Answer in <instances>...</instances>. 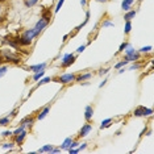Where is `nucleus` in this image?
<instances>
[{
	"label": "nucleus",
	"instance_id": "obj_1",
	"mask_svg": "<svg viewBox=\"0 0 154 154\" xmlns=\"http://www.w3.org/2000/svg\"><path fill=\"white\" fill-rule=\"evenodd\" d=\"M36 36L37 34H36V32H34V29H28L23 33V36L20 37V44L21 45H29Z\"/></svg>",
	"mask_w": 154,
	"mask_h": 154
},
{
	"label": "nucleus",
	"instance_id": "obj_2",
	"mask_svg": "<svg viewBox=\"0 0 154 154\" xmlns=\"http://www.w3.org/2000/svg\"><path fill=\"white\" fill-rule=\"evenodd\" d=\"M49 21H50V17H48V16H42L40 20L37 21V24H36V26L33 28L34 29V32H36V34L38 36L42 30L45 29V28L48 26V24H49Z\"/></svg>",
	"mask_w": 154,
	"mask_h": 154
},
{
	"label": "nucleus",
	"instance_id": "obj_3",
	"mask_svg": "<svg viewBox=\"0 0 154 154\" xmlns=\"http://www.w3.org/2000/svg\"><path fill=\"white\" fill-rule=\"evenodd\" d=\"M74 61H75L74 54H66L63 57V59H62V62H61V66L62 67H69L70 65L74 63Z\"/></svg>",
	"mask_w": 154,
	"mask_h": 154
},
{
	"label": "nucleus",
	"instance_id": "obj_4",
	"mask_svg": "<svg viewBox=\"0 0 154 154\" xmlns=\"http://www.w3.org/2000/svg\"><path fill=\"white\" fill-rule=\"evenodd\" d=\"M153 111L149 109V108H145V107H138L137 109L134 111V116H149L152 115Z\"/></svg>",
	"mask_w": 154,
	"mask_h": 154
},
{
	"label": "nucleus",
	"instance_id": "obj_5",
	"mask_svg": "<svg viewBox=\"0 0 154 154\" xmlns=\"http://www.w3.org/2000/svg\"><path fill=\"white\" fill-rule=\"evenodd\" d=\"M72 80H75V75L74 74H63V75H61L58 78V82L59 83H63V85L72 82Z\"/></svg>",
	"mask_w": 154,
	"mask_h": 154
},
{
	"label": "nucleus",
	"instance_id": "obj_6",
	"mask_svg": "<svg viewBox=\"0 0 154 154\" xmlns=\"http://www.w3.org/2000/svg\"><path fill=\"white\" fill-rule=\"evenodd\" d=\"M92 131V127H91V124H86L85 127H82V129H80L79 132V136H82V137H85V136H87L88 133Z\"/></svg>",
	"mask_w": 154,
	"mask_h": 154
},
{
	"label": "nucleus",
	"instance_id": "obj_7",
	"mask_svg": "<svg viewBox=\"0 0 154 154\" xmlns=\"http://www.w3.org/2000/svg\"><path fill=\"white\" fill-rule=\"evenodd\" d=\"M125 59H127L128 62H136V61L140 59V54L137 53V51H134V53H132V54L125 55Z\"/></svg>",
	"mask_w": 154,
	"mask_h": 154
},
{
	"label": "nucleus",
	"instance_id": "obj_8",
	"mask_svg": "<svg viewBox=\"0 0 154 154\" xmlns=\"http://www.w3.org/2000/svg\"><path fill=\"white\" fill-rule=\"evenodd\" d=\"M133 2H134V0H124V2L121 3L122 11H129V9H131V7H132V4H133Z\"/></svg>",
	"mask_w": 154,
	"mask_h": 154
},
{
	"label": "nucleus",
	"instance_id": "obj_9",
	"mask_svg": "<svg viewBox=\"0 0 154 154\" xmlns=\"http://www.w3.org/2000/svg\"><path fill=\"white\" fill-rule=\"evenodd\" d=\"M92 115H94L92 107H91V106H87V107H86V115H85L86 120H87V121H90L91 119H92Z\"/></svg>",
	"mask_w": 154,
	"mask_h": 154
},
{
	"label": "nucleus",
	"instance_id": "obj_10",
	"mask_svg": "<svg viewBox=\"0 0 154 154\" xmlns=\"http://www.w3.org/2000/svg\"><path fill=\"white\" fill-rule=\"evenodd\" d=\"M45 66H46V63H45V62H44V63H38V65H34V66H30V70H32V71H41V70H44L45 69Z\"/></svg>",
	"mask_w": 154,
	"mask_h": 154
},
{
	"label": "nucleus",
	"instance_id": "obj_11",
	"mask_svg": "<svg viewBox=\"0 0 154 154\" xmlns=\"http://www.w3.org/2000/svg\"><path fill=\"white\" fill-rule=\"evenodd\" d=\"M49 111H50V108H49V107H45L44 111L37 116V120H42V119H45V117H46V115L49 113Z\"/></svg>",
	"mask_w": 154,
	"mask_h": 154
},
{
	"label": "nucleus",
	"instance_id": "obj_12",
	"mask_svg": "<svg viewBox=\"0 0 154 154\" xmlns=\"http://www.w3.org/2000/svg\"><path fill=\"white\" fill-rule=\"evenodd\" d=\"M25 136H26V132H24V131L21 133H19V134H17V138H16V142L21 143L24 141V138H25Z\"/></svg>",
	"mask_w": 154,
	"mask_h": 154
},
{
	"label": "nucleus",
	"instance_id": "obj_13",
	"mask_svg": "<svg viewBox=\"0 0 154 154\" xmlns=\"http://www.w3.org/2000/svg\"><path fill=\"white\" fill-rule=\"evenodd\" d=\"M136 16V11H129L128 13H125V16H124V19L127 20V21H131V20L133 19V17Z\"/></svg>",
	"mask_w": 154,
	"mask_h": 154
},
{
	"label": "nucleus",
	"instance_id": "obj_14",
	"mask_svg": "<svg viewBox=\"0 0 154 154\" xmlns=\"http://www.w3.org/2000/svg\"><path fill=\"white\" fill-rule=\"evenodd\" d=\"M71 137H69V138H66L65 140V142L62 143V149H69L70 148V145H71Z\"/></svg>",
	"mask_w": 154,
	"mask_h": 154
},
{
	"label": "nucleus",
	"instance_id": "obj_15",
	"mask_svg": "<svg viewBox=\"0 0 154 154\" xmlns=\"http://www.w3.org/2000/svg\"><path fill=\"white\" fill-rule=\"evenodd\" d=\"M51 150H53V146H51V145H45L44 148H41L40 150H38V152H40V153H44V152H50V153H51Z\"/></svg>",
	"mask_w": 154,
	"mask_h": 154
},
{
	"label": "nucleus",
	"instance_id": "obj_16",
	"mask_svg": "<svg viewBox=\"0 0 154 154\" xmlns=\"http://www.w3.org/2000/svg\"><path fill=\"white\" fill-rule=\"evenodd\" d=\"M44 75H45V71H44V70H41V71H37L36 74H34L33 79H34V80H38V79L41 78V76H44Z\"/></svg>",
	"mask_w": 154,
	"mask_h": 154
},
{
	"label": "nucleus",
	"instance_id": "obj_17",
	"mask_svg": "<svg viewBox=\"0 0 154 154\" xmlns=\"http://www.w3.org/2000/svg\"><path fill=\"white\" fill-rule=\"evenodd\" d=\"M91 76H92V74H90V72H88V74H85V75H80V76H79V78H78V80H79V82H80V80H86V79H90V78H91Z\"/></svg>",
	"mask_w": 154,
	"mask_h": 154
},
{
	"label": "nucleus",
	"instance_id": "obj_18",
	"mask_svg": "<svg viewBox=\"0 0 154 154\" xmlns=\"http://www.w3.org/2000/svg\"><path fill=\"white\" fill-rule=\"evenodd\" d=\"M51 78L50 76H46V78H44V79H41L40 82H38V86H41V85H45V83H48V82H50Z\"/></svg>",
	"mask_w": 154,
	"mask_h": 154
},
{
	"label": "nucleus",
	"instance_id": "obj_19",
	"mask_svg": "<svg viewBox=\"0 0 154 154\" xmlns=\"http://www.w3.org/2000/svg\"><path fill=\"white\" fill-rule=\"evenodd\" d=\"M37 2H38V0H25V5L26 7H33Z\"/></svg>",
	"mask_w": 154,
	"mask_h": 154
},
{
	"label": "nucleus",
	"instance_id": "obj_20",
	"mask_svg": "<svg viewBox=\"0 0 154 154\" xmlns=\"http://www.w3.org/2000/svg\"><path fill=\"white\" fill-rule=\"evenodd\" d=\"M63 3H65V0H58V3H57V7H55V13H57L59 9H61V7L63 5Z\"/></svg>",
	"mask_w": 154,
	"mask_h": 154
},
{
	"label": "nucleus",
	"instance_id": "obj_21",
	"mask_svg": "<svg viewBox=\"0 0 154 154\" xmlns=\"http://www.w3.org/2000/svg\"><path fill=\"white\" fill-rule=\"evenodd\" d=\"M131 29H132V23L131 21H127V24H125V33H129L131 32Z\"/></svg>",
	"mask_w": 154,
	"mask_h": 154
},
{
	"label": "nucleus",
	"instance_id": "obj_22",
	"mask_svg": "<svg viewBox=\"0 0 154 154\" xmlns=\"http://www.w3.org/2000/svg\"><path fill=\"white\" fill-rule=\"evenodd\" d=\"M112 121V119H107V120H104L103 122H101V125H100V128L103 129V128H106V127H108V124Z\"/></svg>",
	"mask_w": 154,
	"mask_h": 154
},
{
	"label": "nucleus",
	"instance_id": "obj_23",
	"mask_svg": "<svg viewBox=\"0 0 154 154\" xmlns=\"http://www.w3.org/2000/svg\"><path fill=\"white\" fill-rule=\"evenodd\" d=\"M9 122V117H3L0 119V125H7Z\"/></svg>",
	"mask_w": 154,
	"mask_h": 154
},
{
	"label": "nucleus",
	"instance_id": "obj_24",
	"mask_svg": "<svg viewBox=\"0 0 154 154\" xmlns=\"http://www.w3.org/2000/svg\"><path fill=\"white\" fill-rule=\"evenodd\" d=\"M127 63H128V61H127V59H125V61H121V62H119V63H117L116 66H115V67H116V69H120V67H122V66H125Z\"/></svg>",
	"mask_w": 154,
	"mask_h": 154
},
{
	"label": "nucleus",
	"instance_id": "obj_25",
	"mask_svg": "<svg viewBox=\"0 0 154 154\" xmlns=\"http://www.w3.org/2000/svg\"><path fill=\"white\" fill-rule=\"evenodd\" d=\"M152 50V46H146V48H141L140 49V51H141V53H148V51H150Z\"/></svg>",
	"mask_w": 154,
	"mask_h": 154
},
{
	"label": "nucleus",
	"instance_id": "obj_26",
	"mask_svg": "<svg viewBox=\"0 0 154 154\" xmlns=\"http://www.w3.org/2000/svg\"><path fill=\"white\" fill-rule=\"evenodd\" d=\"M134 49H133V48H131V46H129L128 49H127V50H125V55H128V54H132V53H134Z\"/></svg>",
	"mask_w": 154,
	"mask_h": 154
},
{
	"label": "nucleus",
	"instance_id": "obj_27",
	"mask_svg": "<svg viewBox=\"0 0 154 154\" xmlns=\"http://www.w3.org/2000/svg\"><path fill=\"white\" fill-rule=\"evenodd\" d=\"M24 128H25V127H24V125H21V127H20V128H17L16 131L13 132V134H19V133H21V132L24 131Z\"/></svg>",
	"mask_w": 154,
	"mask_h": 154
},
{
	"label": "nucleus",
	"instance_id": "obj_28",
	"mask_svg": "<svg viewBox=\"0 0 154 154\" xmlns=\"http://www.w3.org/2000/svg\"><path fill=\"white\" fill-rule=\"evenodd\" d=\"M5 71H7V66H2V67H0V76L4 75Z\"/></svg>",
	"mask_w": 154,
	"mask_h": 154
},
{
	"label": "nucleus",
	"instance_id": "obj_29",
	"mask_svg": "<svg viewBox=\"0 0 154 154\" xmlns=\"http://www.w3.org/2000/svg\"><path fill=\"white\" fill-rule=\"evenodd\" d=\"M127 46H128V44H127V42L121 44V45H120V49H119V51H122V50H124V49L127 48Z\"/></svg>",
	"mask_w": 154,
	"mask_h": 154
},
{
	"label": "nucleus",
	"instance_id": "obj_30",
	"mask_svg": "<svg viewBox=\"0 0 154 154\" xmlns=\"http://www.w3.org/2000/svg\"><path fill=\"white\" fill-rule=\"evenodd\" d=\"M103 26H113V23H111V21H106V23H103Z\"/></svg>",
	"mask_w": 154,
	"mask_h": 154
},
{
	"label": "nucleus",
	"instance_id": "obj_31",
	"mask_svg": "<svg viewBox=\"0 0 154 154\" xmlns=\"http://www.w3.org/2000/svg\"><path fill=\"white\" fill-rule=\"evenodd\" d=\"M85 49H86V45H82V46H79V48H78V50H76V51H78V53H82V51L85 50Z\"/></svg>",
	"mask_w": 154,
	"mask_h": 154
},
{
	"label": "nucleus",
	"instance_id": "obj_32",
	"mask_svg": "<svg viewBox=\"0 0 154 154\" xmlns=\"http://www.w3.org/2000/svg\"><path fill=\"white\" fill-rule=\"evenodd\" d=\"M11 134H12V132H9V131L3 132V136H4V137H7V136H11Z\"/></svg>",
	"mask_w": 154,
	"mask_h": 154
},
{
	"label": "nucleus",
	"instance_id": "obj_33",
	"mask_svg": "<svg viewBox=\"0 0 154 154\" xmlns=\"http://www.w3.org/2000/svg\"><path fill=\"white\" fill-rule=\"evenodd\" d=\"M3 148H4V149H7V148H12V143H4V145H3Z\"/></svg>",
	"mask_w": 154,
	"mask_h": 154
},
{
	"label": "nucleus",
	"instance_id": "obj_34",
	"mask_svg": "<svg viewBox=\"0 0 154 154\" xmlns=\"http://www.w3.org/2000/svg\"><path fill=\"white\" fill-rule=\"evenodd\" d=\"M80 4H82L83 7H85V5L87 4V2H86V0H80Z\"/></svg>",
	"mask_w": 154,
	"mask_h": 154
},
{
	"label": "nucleus",
	"instance_id": "obj_35",
	"mask_svg": "<svg viewBox=\"0 0 154 154\" xmlns=\"http://www.w3.org/2000/svg\"><path fill=\"white\" fill-rule=\"evenodd\" d=\"M106 72H107V70H101L99 74H100V75H103V74H106Z\"/></svg>",
	"mask_w": 154,
	"mask_h": 154
},
{
	"label": "nucleus",
	"instance_id": "obj_36",
	"mask_svg": "<svg viewBox=\"0 0 154 154\" xmlns=\"http://www.w3.org/2000/svg\"><path fill=\"white\" fill-rule=\"evenodd\" d=\"M106 83H107V79H104V80H103V83H101V85H100V87H103L104 85H106Z\"/></svg>",
	"mask_w": 154,
	"mask_h": 154
},
{
	"label": "nucleus",
	"instance_id": "obj_37",
	"mask_svg": "<svg viewBox=\"0 0 154 154\" xmlns=\"http://www.w3.org/2000/svg\"><path fill=\"white\" fill-rule=\"evenodd\" d=\"M99 3H106V2H108V0H97Z\"/></svg>",
	"mask_w": 154,
	"mask_h": 154
},
{
	"label": "nucleus",
	"instance_id": "obj_38",
	"mask_svg": "<svg viewBox=\"0 0 154 154\" xmlns=\"http://www.w3.org/2000/svg\"><path fill=\"white\" fill-rule=\"evenodd\" d=\"M0 2H4V0H0Z\"/></svg>",
	"mask_w": 154,
	"mask_h": 154
}]
</instances>
